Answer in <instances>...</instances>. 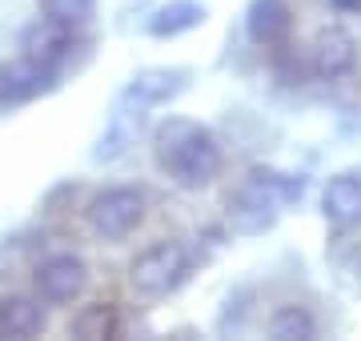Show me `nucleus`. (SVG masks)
Here are the masks:
<instances>
[{
    "mask_svg": "<svg viewBox=\"0 0 361 341\" xmlns=\"http://www.w3.org/2000/svg\"><path fill=\"white\" fill-rule=\"evenodd\" d=\"M153 157L173 185L180 189H205L217 181L221 165V144L217 137L189 117H169L153 129Z\"/></svg>",
    "mask_w": 361,
    "mask_h": 341,
    "instance_id": "1",
    "label": "nucleus"
},
{
    "mask_svg": "<svg viewBox=\"0 0 361 341\" xmlns=\"http://www.w3.org/2000/svg\"><path fill=\"white\" fill-rule=\"evenodd\" d=\"M193 265L197 257L185 241H157L129 265V285L141 297H169L193 277Z\"/></svg>",
    "mask_w": 361,
    "mask_h": 341,
    "instance_id": "2",
    "label": "nucleus"
},
{
    "mask_svg": "<svg viewBox=\"0 0 361 341\" xmlns=\"http://www.w3.org/2000/svg\"><path fill=\"white\" fill-rule=\"evenodd\" d=\"M145 209H149V197L137 185H109L89 201V229L104 241H125L141 229Z\"/></svg>",
    "mask_w": 361,
    "mask_h": 341,
    "instance_id": "3",
    "label": "nucleus"
},
{
    "mask_svg": "<svg viewBox=\"0 0 361 341\" xmlns=\"http://www.w3.org/2000/svg\"><path fill=\"white\" fill-rule=\"evenodd\" d=\"M281 209H285V201L277 197L273 189H265L257 177H245V185L225 201V221H229L233 233L257 237V233H265V229L277 225Z\"/></svg>",
    "mask_w": 361,
    "mask_h": 341,
    "instance_id": "4",
    "label": "nucleus"
},
{
    "mask_svg": "<svg viewBox=\"0 0 361 341\" xmlns=\"http://www.w3.org/2000/svg\"><path fill=\"white\" fill-rule=\"evenodd\" d=\"M32 285H37L40 302L68 305V302H77L80 293H85V285H89V265L77 253H52V257L37 261Z\"/></svg>",
    "mask_w": 361,
    "mask_h": 341,
    "instance_id": "5",
    "label": "nucleus"
},
{
    "mask_svg": "<svg viewBox=\"0 0 361 341\" xmlns=\"http://www.w3.org/2000/svg\"><path fill=\"white\" fill-rule=\"evenodd\" d=\"M61 85V68L44 65L37 56H13L0 65V105H28Z\"/></svg>",
    "mask_w": 361,
    "mask_h": 341,
    "instance_id": "6",
    "label": "nucleus"
},
{
    "mask_svg": "<svg viewBox=\"0 0 361 341\" xmlns=\"http://www.w3.org/2000/svg\"><path fill=\"white\" fill-rule=\"evenodd\" d=\"M189 68L180 65H149L141 73H133V80L125 85V105H137V108H153V105H169L177 101L180 92L189 89Z\"/></svg>",
    "mask_w": 361,
    "mask_h": 341,
    "instance_id": "7",
    "label": "nucleus"
},
{
    "mask_svg": "<svg viewBox=\"0 0 361 341\" xmlns=\"http://www.w3.org/2000/svg\"><path fill=\"white\" fill-rule=\"evenodd\" d=\"M77 44H80L77 28L56 25L49 16L32 20V25L20 32V53L37 56V61H44V65H52V68H65L68 61H73V53H77Z\"/></svg>",
    "mask_w": 361,
    "mask_h": 341,
    "instance_id": "8",
    "label": "nucleus"
},
{
    "mask_svg": "<svg viewBox=\"0 0 361 341\" xmlns=\"http://www.w3.org/2000/svg\"><path fill=\"white\" fill-rule=\"evenodd\" d=\"M310 61L322 80H341L357 65V40L349 37L345 28H322L310 49Z\"/></svg>",
    "mask_w": 361,
    "mask_h": 341,
    "instance_id": "9",
    "label": "nucleus"
},
{
    "mask_svg": "<svg viewBox=\"0 0 361 341\" xmlns=\"http://www.w3.org/2000/svg\"><path fill=\"white\" fill-rule=\"evenodd\" d=\"M322 213L334 229L361 225V173H337L322 189Z\"/></svg>",
    "mask_w": 361,
    "mask_h": 341,
    "instance_id": "10",
    "label": "nucleus"
},
{
    "mask_svg": "<svg viewBox=\"0 0 361 341\" xmlns=\"http://www.w3.org/2000/svg\"><path fill=\"white\" fill-rule=\"evenodd\" d=\"M44 326H49V314H44L40 297H25V293L0 297V337L25 341L44 333Z\"/></svg>",
    "mask_w": 361,
    "mask_h": 341,
    "instance_id": "11",
    "label": "nucleus"
},
{
    "mask_svg": "<svg viewBox=\"0 0 361 341\" xmlns=\"http://www.w3.org/2000/svg\"><path fill=\"white\" fill-rule=\"evenodd\" d=\"M245 32L253 44H281L293 32V13L285 0H253L245 13Z\"/></svg>",
    "mask_w": 361,
    "mask_h": 341,
    "instance_id": "12",
    "label": "nucleus"
},
{
    "mask_svg": "<svg viewBox=\"0 0 361 341\" xmlns=\"http://www.w3.org/2000/svg\"><path fill=\"white\" fill-rule=\"evenodd\" d=\"M205 16H209L205 4H197V0H169V4H161L149 16V37H157V40L185 37V32L205 25Z\"/></svg>",
    "mask_w": 361,
    "mask_h": 341,
    "instance_id": "13",
    "label": "nucleus"
},
{
    "mask_svg": "<svg viewBox=\"0 0 361 341\" xmlns=\"http://www.w3.org/2000/svg\"><path fill=\"white\" fill-rule=\"evenodd\" d=\"M121 329V314H116L113 302H92L85 305L73 321H68V333L80 341H104V337H116Z\"/></svg>",
    "mask_w": 361,
    "mask_h": 341,
    "instance_id": "14",
    "label": "nucleus"
},
{
    "mask_svg": "<svg viewBox=\"0 0 361 341\" xmlns=\"http://www.w3.org/2000/svg\"><path fill=\"white\" fill-rule=\"evenodd\" d=\"M269 333L281 341H310L317 337V321H313V314L305 305H281L269 321Z\"/></svg>",
    "mask_w": 361,
    "mask_h": 341,
    "instance_id": "15",
    "label": "nucleus"
},
{
    "mask_svg": "<svg viewBox=\"0 0 361 341\" xmlns=\"http://www.w3.org/2000/svg\"><path fill=\"white\" fill-rule=\"evenodd\" d=\"M249 177H257L265 189H273L285 205H297V201L305 197V189H310V181H305L301 173H281V169H269V165H253Z\"/></svg>",
    "mask_w": 361,
    "mask_h": 341,
    "instance_id": "16",
    "label": "nucleus"
},
{
    "mask_svg": "<svg viewBox=\"0 0 361 341\" xmlns=\"http://www.w3.org/2000/svg\"><path fill=\"white\" fill-rule=\"evenodd\" d=\"M40 13L68 28H85L97 16V0H40Z\"/></svg>",
    "mask_w": 361,
    "mask_h": 341,
    "instance_id": "17",
    "label": "nucleus"
},
{
    "mask_svg": "<svg viewBox=\"0 0 361 341\" xmlns=\"http://www.w3.org/2000/svg\"><path fill=\"white\" fill-rule=\"evenodd\" d=\"M329 8H337V13H361V0H329Z\"/></svg>",
    "mask_w": 361,
    "mask_h": 341,
    "instance_id": "18",
    "label": "nucleus"
}]
</instances>
